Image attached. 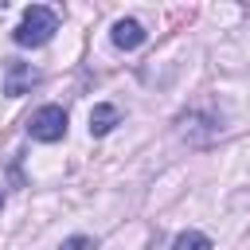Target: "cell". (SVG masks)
Instances as JSON below:
<instances>
[{"mask_svg":"<svg viewBox=\"0 0 250 250\" xmlns=\"http://www.w3.org/2000/svg\"><path fill=\"white\" fill-rule=\"evenodd\" d=\"M39 82V70L31 62H20V59H8L4 62V94L8 98H20L23 90H31Z\"/></svg>","mask_w":250,"mask_h":250,"instance_id":"obj_3","label":"cell"},{"mask_svg":"<svg viewBox=\"0 0 250 250\" xmlns=\"http://www.w3.org/2000/svg\"><path fill=\"white\" fill-rule=\"evenodd\" d=\"M117 121H121L117 105H94V109H90V133H94V137H105Z\"/></svg>","mask_w":250,"mask_h":250,"instance_id":"obj_5","label":"cell"},{"mask_svg":"<svg viewBox=\"0 0 250 250\" xmlns=\"http://www.w3.org/2000/svg\"><path fill=\"white\" fill-rule=\"evenodd\" d=\"M145 27L137 23V20H117L113 23V47H121V51H137L141 43H145Z\"/></svg>","mask_w":250,"mask_h":250,"instance_id":"obj_4","label":"cell"},{"mask_svg":"<svg viewBox=\"0 0 250 250\" xmlns=\"http://www.w3.org/2000/svg\"><path fill=\"white\" fill-rule=\"evenodd\" d=\"M0 207H4V191H0Z\"/></svg>","mask_w":250,"mask_h":250,"instance_id":"obj_8","label":"cell"},{"mask_svg":"<svg viewBox=\"0 0 250 250\" xmlns=\"http://www.w3.org/2000/svg\"><path fill=\"white\" fill-rule=\"evenodd\" d=\"M172 250H211V238L199 234V230H184V234H176Z\"/></svg>","mask_w":250,"mask_h":250,"instance_id":"obj_6","label":"cell"},{"mask_svg":"<svg viewBox=\"0 0 250 250\" xmlns=\"http://www.w3.org/2000/svg\"><path fill=\"white\" fill-rule=\"evenodd\" d=\"M27 133L35 137V141H62L66 137V109L62 105H43V109H35L31 113V121H27Z\"/></svg>","mask_w":250,"mask_h":250,"instance_id":"obj_2","label":"cell"},{"mask_svg":"<svg viewBox=\"0 0 250 250\" xmlns=\"http://www.w3.org/2000/svg\"><path fill=\"white\" fill-rule=\"evenodd\" d=\"M59 250H98V242H94L90 234H70V238H66Z\"/></svg>","mask_w":250,"mask_h":250,"instance_id":"obj_7","label":"cell"},{"mask_svg":"<svg viewBox=\"0 0 250 250\" xmlns=\"http://www.w3.org/2000/svg\"><path fill=\"white\" fill-rule=\"evenodd\" d=\"M55 31H59V16H55L51 8H43V4H31V8L23 12V20H20V27L12 31V39H16L20 47H43Z\"/></svg>","mask_w":250,"mask_h":250,"instance_id":"obj_1","label":"cell"}]
</instances>
